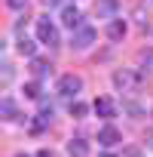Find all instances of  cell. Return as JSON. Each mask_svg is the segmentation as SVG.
I'll return each mask as SVG.
<instances>
[{
  "instance_id": "44dd1931",
  "label": "cell",
  "mask_w": 153,
  "mask_h": 157,
  "mask_svg": "<svg viewBox=\"0 0 153 157\" xmlns=\"http://www.w3.org/2000/svg\"><path fill=\"white\" fill-rule=\"evenodd\" d=\"M43 3H46V6H58V3H61V0H43Z\"/></svg>"
},
{
  "instance_id": "ffe728a7",
  "label": "cell",
  "mask_w": 153,
  "mask_h": 157,
  "mask_svg": "<svg viewBox=\"0 0 153 157\" xmlns=\"http://www.w3.org/2000/svg\"><path fill=\"white\" fill-rule=\"evenodd\" d=\"M6 6H9V10H25L28 0H6Z\"/></svg>"
},
{
  "instance_id": "ac0fdd59",
  "label": "cell",
  "mask_w": 153,
  "mask_h": 157,
  "mask_svg": "<svg viewBox=\"0 0 153 157\" xmlns=\"http://www.w3.org/2000/svg\"><path fill=\"white\" fill-rule=\"evenodd\" d=\"M123 108H126V114H132V117H144V108L135 105V102H129V105H123Z\"/></svg>"
},
{
  "instance_id": "7a4b0ae2",
  "label": "cell",
  "mask_w": 153,
  "mask_h": 157,
  "mask_svg": "<svg viewBox=\"0 0 153 157\" xmlns=\"http://www.w3.org/2000/svg\"><path fill=\"white\" fill-rule=\"evenodd\" d=\"M92 43H95V28L80 25L76 31H70V46H73V49H89Z\"/></svg>"
},
{
  "instance_id": "7c38bea8",
  "label": "cell",
  "mask_w": 153,
  "mask_h": 157,
  "mask_svg": "<svg viewBox=\"0 0 153 157\" xmlns=\"http://www.w3.org/2000/svg\"><path fill=\"white\" fill-rule=\"evenodd\" d=\"M0 114H3V120H22V117L16 114V105H12V99H3V102H0Z\"/></svg>"
},
{
  "instance_id": "9a60e30c",
  "label": "cell",
  "mask_w": 153,
  "mask_h": 157,
  "mask_svg": "<svg viewBox=\"0 0 153 157\" xmlns=\"http://www.w3.org/2000/svg\"><path fill=\"white\" fill-rule=\"evenodd\" d=\"M25 96H28V99H40V83H34V80L25 83Z\"/></svg>"
},
{
  "instance_id": "2e32d148",
  "label": "cell",
  "mask_w": 153,
  "mask_h": 157,
  "mask_svg": "<svg viewBox=\"0 0 153 157\" xmlns=\"http://www.w3.org/2000/svg\"><path fill=\"white\" fill-rule=\"evenodd\" d=\"M141 65H147V71H153V49H141Z\"/></svg>"
},
{
  "instance_id": "4fadbf2b",
  "label": "cell",
  "mask_w": 153,
  "mask_h": 157,
  "mask_svg": "<svg viewBox=\"0 0 153 157\" xmlns=\"http://www.w3.org/2000/svg\"><path fill=\"white\" fill-rule=\"evenodd\" d=\"M19 52H22V56H28V59H34L37 43H34V40H28V37H19Z\"/></svg>"
},
{
  "instance_id": "52a82bcc",
  "label": "cell",
  "mask_w": 153,
  "mask_h": 157,
  "mask_svg": "<svg viewBox=\"0 0 153 157\" xmlns=\"http://www.w3.org/2000/svg\"><path fill=\"white\" fill-rule=\"evenodd\" d=\"M126 31H129V25H126L123 19H110V22H107V37H110V40H123Z\"/></svg>"
},
{
  "instance_id": "277c9868",
  "label": "cell",
  "mask_w": 153,
  "mask_h": 157,
  "mask_svg": "<svg viewBox=\"0 0 153 157\" xmlns=\"http://www.w3.org/2000/svg\"><path fill=\"white\" fill-rule=\"evenodd\" d=\"M119 142H123V132H119L116 126L107 123V126L98 129V145H101V148H113V145H119Z\"/></svg>"
},
{
  "instance_id": "9c48e42d",
  "label": "cell",
  "mask_w": 153,
  "mask_h": 157,
  "mask_svg": "<svg viewBox=\"0 0 153 157\" xmlns=\"http://www.w3.org/2000/svg\"><path fill=\"white\" fill-rule=\"evenodd\" d=\"M95 114L104 117V120H110V117H116V105H113L110 99H98V102H95Z\"/></svg>"
},
{
  "instance_id": "7402d4cb",
  "label": "cell",
  "mask_w": 153,
  "mask_h": 157,
  "mask_svg": "<svg viewBox=\"0 0 153 157\" xmlns=\"http://www.w3.org/2000/svg\"><path fill=\"white\" fill-rule=\"evenodd\" d=\"M16 157H31V154H16Z\"/></svg>"
},
{
  "instance_id": "603a6c76",
  "label": "cell",
  "mask_w": 153,
  "mask_h": 157,
  "mask_svg": "<svg viewBox=\"0 0 153 157\" xmlns=\"http://www.w3.org/2000/svg\"><path fill=\"white\" fill-rule=\"evenodd\" d=\"M150 148H153V139H150Z\"/></svg>"
},
{
  "instance_id": "8992f818",
  "label": "cell",
  "mask_w": 153,
  "mask_h": 157,
  "mask_svg": "<svg viewBox=\"0 0 153 157\" xmlns=\"http://www.w3.org/2000/svg\"><path fill=\"white\" fill-rule=\"evenodd\" d=\"M61 25H64V28H70V31H76V28L83 25L80 10H76V6H64V10H61Z\"/></svg>"
},
{
  "instance_id": "6da1fadb",
  "label": "cell",
  "mask_w": 153,
  "mask_h": 157,
  "mask_svg": "<svg viewBox=\"0 0 153 157\" xmlns=\"http://www.w3.org/2000/svg\"><path fill=\"white\" fill-rule=\"evenodd\" d=\"M37 40L46 43V46H58L61 37H58V28L49 22V19H37Z\"/></svg>"
},
{
  "instance_id": "3957f363",
  "label": "cell",
  "mask_w": 153,
  "mask_h": 157,
  "mask_svg": "<svg viewBox=\"0 0 153 157\" xmlns=\"http://www.w3.org/2000/svg\"><path fill=\"white\" fill-rule=\"evenodd\" d=\"M83 90V77H76V74H64V77H58V93L61 96H76Z\"/></svg>"
},
{
  "instance_id": "8fae6325",
  "label": "cell",
  "mask_w": 153,
  "mask_h": 157,
  "mask_svg": "<svg viewBox=\"0 0 153 157\" xmlns=\"http://www.w3.org/2000/svg\"><path fill=\"white\" fill-rule=\"evenodd\" d=\"M31 71H34L37 77H46V74L52 71V65H49L46 59H37V56H34V59H31Z\"/></svg>"
},
{
  "instance_id": "5bb4252c",
  "label": "cell",
  "mask_w": 153,
  "mask_h": 157,
  "mask_svg": "<svg viewBox=\"0 0 153 157\" xmlns=\"http://www.w3.org/2000/svg\"><path fill=\"white\" fill-rule=\"evenodd\" d=\"M49 123H52V108H49V111H46V108H43V111H40V114H37V120H34V129H37V132H40V129H46V126H49Z\"/></svg>"
},
{
  "instance_id": "d6986e66",
  "label": "cell",
  "mask_w": 153,
  "mask_h": 157,
  "mask_svg": "<svg viewBox=\"0 0 153 157\" xmlns=\"http://www.w3.org/2000/svg\"><path fill=\"white\" fill-rule=\"evenodd\" d=\"M9 80H12V65L3 62V86H9Z\"/></svg>"
},
{
  "instance_id": "5b68a950",
  "label": "cell",
  "mask_w": 153,
  "mask_h": 157,
  "mask_svg": "<svg viewBox=\"0 0 153 157\" xmlns=\"http://www.w3.org/2000/svg\"><path fill=\"white\" fill-rule=\"evenodd\" d=\"M116 13H119V0H95V16L98 19H116Z\"/></svg>"
},
{
  "instance_id": "30bf717a",
  "label": "cell",
  "mask_w": 153,
  "mask_h": 157,
  "mask_svg": "<svg viewBox=\"0 0 153 157\" xmlns=\"http://www.w3.org/2000/svg\"><path fill=\"white\" fill-rule=\"evenodd\" d=\"M113 83L126 93V90H132V86H135V74H132V71H116V74H113Z\"/></svg>"
},
{
  "instance_id": "ba28073f",
  "label": "cell",
  "mask_w": 153,
  "mask_h": 157,
  "mask_svg": "<svg viewBox=\"0 0 153 157\" xmlns=\"http://www.w3.org/2000/svg\"><path fill=\"white\" fill-rule=\"evenodd\" d=\"M67 154L70 157H89V142L86 139H70L67 142Z\"/></svg>"
},
{
  "instance_id": "e0dca14e",
  "label": "cell",
  "mask_w": 153,
  "mask_h": 157,
  "mask_svg": "<svg viewBox=\"0 0 153 157\" xmlns=\"http://www.w3.org/2000/svg\"><path fill=\"white\" fill-rule=\"evenodd\" d=\"M70 114H73V117H86V114H89V108H86L83 102H73V105H70Z\"/></svg>"
}]
</instances>
